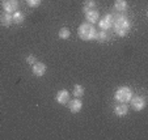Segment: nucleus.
<instances>
[{
    "instance_id": "f257e3e1",
    "label": "nucleus",
    "mask_w": 148,
    "mask_h": 140,
    "mask_svg": "<svg viewBox=\"0 0 148 140\" xmlns=\"http://www.w3.org/2000/svg\"><path fill=\"white\" fill-rule=\"evenodd\" d=\"M114 30L118 37H126L131 30V21L125 16H119L114 18Z\"/></svg>"
},
{
    "instance_id": "f03ea898",
    "label": "nucleus",
    "mask_w": 148,
    "mask_h": 140,
    "mask_svg": "<svg viewBox=\"0 0 148 140\" xmlns=\"http://www.w3.org/2000/svg\"><path fill=\"white\" fill-rule=\"evenodd\" d=\"M96 28L93 26V24L89 23H83L77 29V36L83 41H93L96 37Z\"/></svg>"
},
{
    "instance_id": "7ed1b4c3",
    "label": "nucleus",
    "mask_w": 148,
    "mask_h": 140,
    "mask_svg": "<svg viewBox=\"0 0 148 140\" xmlns=\"http://www.w3.org/2000/svg\"><path fill=\"white\" fill-rule=\"evenodd\" d=\"M131 97H132V90L129 87H126V85L119 87L114 93L115 101H118L119 104H129Z\"/></svg>"
},
{
    "instance_id": "20e7f679",
    "label": "nucleus",
    "mask_w": 148,
    "mask_h": 140,
    "mask_svg": "<svg viewBox=\"0 0 148 140\" xmlns=\"http://www.w3.org/2000/svg\"><path fill=\"white\" fill-rule=\"evenodd\" d=\"M98 23V26H100L101 30H109L110 28H113L114 25V16L113 14H105L102 18H100L97 21Z\"/></svg>"
},
{
    "instance_id": "39448f33",
    "label": "nucleus",
    "mask_w": 148,
    "mask_h": 140,
    "mask_svg": "<svg viewBox=\"0 0 148 140\" xmlns=\"http://www.w3.org/2000/svg\"><path fill=\"white\" fill-rule=\"evenodd\" d=\"M130 105H131V107L135 110V111H142V110L145 107L147 102H145L144 97H142V96H135V97H131Z\"/></svg>"
},
{
    "instance_id": "423d86ee",
    "label": "nucleus",
    "mask_w": 148,
    "mask_h": 140,
    "mask_svg": "<svg viewBox=\"0 0 148 140\" xmlns=\"http://www.w3.org/2000/svg\"><path fill=\"white\" fill-rule=\"evenodd\" d=\"M1 7L7 13H14L18 9V1L17 0H1Z\"/></svg>"
},
{
    "instance_id": "0eeeda50",
    "label": "nucleus",
    "mask_w": 148,
    "mask_h": 140,
    "mask_svg": "<svg viewBox=\"0 0 148 140\" xmlns=\"http://www.w3.org/2000/svg\"><path fill=\"white\" fill-rule=\"evenodd\" d=\"M68 109H70L71 113H73V114H77V113L81 111V109H83V102H81L80 98H76L75 100H70L68 101Z\"/></svg>"
},
{
    "instance_id": "6e6552de",
    "label": "nucleus",
    "mask_w": 148,
    "mask_h": 140,
    "mask_svg": "<svg viewBox=\"0 0 148 140\" xmlns=\"http://www.w3.org/2000/svg\"><path fill=\"white\" fill-rule=\"evenodd\" d=\"M70 92L68 90H66V89H62V90H59L58 93H56V96H55V100H56V102L58 104H60V105H67L68 104V101H70Z\"/></svg>"
},
{
    "instance_id": "1a4fd4ad",
    "label": "nucleus",
    "mask_w": 148,
    "mask_h": 140,
    "mask_svg": "<svg viewBox=\"0 0 148 140\" xmlns=\"http://www.w3.org/2000/svg\"><path fill=\"white\" fill-rule=\"evenodd\" d=\"M46 71H47V67H46L45 63L36 62L33 64V75L37 76V77H42L46 73Z\"/></svg>"
},
{
    "instance_id": "9d476101",
    "label": "nucleus",
    "mask_w": 148,
    "mask_h": 140,
    "mask_svg": "<svg viewBox=\"0 0 148 140\" xmlns=\"http://www.w3.org/2000/svg\"><path fill=\"white\" fill-rule=\"evenodd\" d=\"M84 13H85V18L89 24H96L100 20V13L97 9H90V11H87Z\"/></svg>"
},
{
    "instance_id": "9b49d317",
    "label": "nucleus",
    "mask_w": 148,
    "mask_h": 140,
    "mask_svg": "<svg viewBox=\"0 0 148 140\" xmlns=\"http://www.w3.org/2000/svg\"><path fill=\"white\" fill-rule=\"evenodd\" d=\"M12 24H13V21H12V14L11 13L4 12L3 14H0V25L1 26H4V28H9Z\"/></svg>"
},
{
    "instance_id": "f8f14e48",
    "label": "nucleus",
    "mask_w": 148,
    "mask_h": 140,
    "mask_svg": "<svg viewBox=\"0 0 148 140\" xmlns=\"http://www.w3.org/2000/svg\"><path fill=\"white\" fill-rule=\"evenodd\" d=\"M127 113H129V105L121 104L114 107V114L117 117H125V115H127Z\"/></svg>"
},
{
    "instance_id": "ddd939ff",
    "label": "nucleus",
    "mask_w": 148,
    "mask_h": 140,
    "mask_svg": "<svg viewBox=\"0 0 148 140\" xmlns=\"http://www.w3.org/2000/svg\"><path fill=\"white\" fill-rule=\"evenodd\" d=\"M95 39L100 43H105L109 41V34L106 30H101V31H96V37Z\"/></svg>"
},
{
    "instance_id": "4468645a",
    "label": "nucleus",
    "mask_w": 148,
    "mask_h": 140,
    "mask_svg": "<svg viewBox=\"0 0 148 140\" xmlns=\"http://www.w3.org/2000/svg\"><path fill=\"white\" fill-rule=\"evenodd\" d=\"M12 21H13V24H16V25H21V24L25 21V16H24L23 12L16 11L14 13H12Z\"/></svg>"
},
{
    "instance_id": "2eb2a0df",
    "label": "nucleus",
    "mask_w": 148,
    "mask_h": 140,
    "mask_svg": "<svg viewBox=\"0 0 148 140\" xmlns=\"http://www.w3.org/2000/svg\"><path fill=\"white\" fill-rule=\"evenodd\" d=\"M129 8V4L126 0H115L114 3V9L118 12H125L126 9Z\"/></svg>"
},
{
    "instance_id": "dca6fc26",
    "label": "nucleus",
    "mask_w": 148,
    "mask_h": 140,
    "mask_svg": "<svg viewBox=\"0 0 148 140\" xmlns=\"http://www.w3.org/2000/svg\"><path fill=\"white\" fill-rule=\"evenodd\" d=\"M84 93H85V89H84L83 85L80 84H76L75 87H73V90H72V94L75 96L76 98H81L84 96Z\"/></svg>"
},
{
    "instance_id": "f3484780",
    "label": "nucleus",
    "mask_w": 148,
    "mask_h": 140,
    "mask_svg": "<svg viewBox=\"0 0 148 140\" xmlns=\"http://www.w3.org/2000/svg\"><path fill=\"white\" fill-rule=\"evenodd\" d=\"M58 36L60 39H68L71 37V31L68 28H62V29H59Z\"/></svg>"
},
{
    "instance_id": "a211bd4d",
    "label": "nucleus",
    "mask_w": 148,
    "mask_h": 140,
    "mask_svg": "<svg viewBox=\"0 0 148 140\" xmlns=\"http://www.w3.org/2000/svg\"><path fill=\"white\" fill-rule=\"evenodd\" d=\"M97 8V3L95 0H85L84 1V12L90 11V9H96Z\"/></svg>"
},
{
    "instance_id": "6ab92c4d",
    "label": "nucleus",
    "mask_w": 148,
    "mask_h": 140,
    "mask_svg": "<svg viewBox=\"0 0 148 140\" xmlns=\"http://www.w3.org/2000/svg\"><path fill=\"white\" fill-rule=\"evenodd\" d=\"M41 3H42V0H26V4H28L30 8H37Z\"/></svg>"
},
{
    "instance_id": "aec40b11",
    "label": "nucleus",
    "mask_w": 148,
    "mask_h": 140,
    "mask_svg": "<svg viewBox=\"0 0 148 140\" xmlns=\"http://www.w3.org/2000/svg\"><path fill=\"white\" fill-rule=\"evenodd\" d=\"M36 62H37V58L33 55V54H30V55H28V58H26V63H28L29 66H33Z\"/></svg>"
}]
</instances>
